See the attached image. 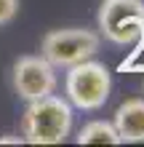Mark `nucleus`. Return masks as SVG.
Returning a JSON list of instances; mask_svg holds the SVG:
<instances>
[{
	"label": "nucleus",
	"mask_w": 144,
	"mask_h": 147,
	"mask_svg": "<svg viewBox=\"0 0 144 147\" xmlns=\"http://www.w3.org/2000/svg\"><path fill=\"white\" fill-rule=\"evenodd\" d=\"M11 83H13V91L24 102H32L54 94L59 86V78H56V67L43 54H27L13 62Z\"/></svg>",
	"instance_id": "5"
},
{
	"label": "nucleus",
	"mask_w": 144,
	"mask_h": 147,
	"mask_svg": "<svg viewBox=\"0 0 144 147\" xmlns=\"http://www.w3.org/2000/svg\"><path fill=\"white\" fill-rule=\"evenodd\" d=\"M112 126H115L117 136H120V144L144 142V96L141 99H125L115 110Z\"/></svg>",
	"instance_id": "6"
},
{
	"label": "nucleus",
	"mask_w": 144,
	"mask_h": 147,
	"mask_svg": "<svg viewBox=\"0 0 144 147\" xmlns=\"http://www.w3.org/2000/svg\"><path fill=\"white\" fill-rule=\"evenodd\" d=\"M99 30L109 43L133 46L131 59L120 64L123 70H128V64L144 48V3L141 0H101Z\"/></svg>",
	"instance_id": "2"
},
{
	"label": "nucleus",
	"mask_w": 144,
	"mask_h": 147,
	"mask_svg": "<svg viewBox=\"0 0 144 147\" xmlns=\"http://www.w3.org/2000/svg\"><path fill=\"white\" fill-rule=\"evenodd\" d=\"M19 8H21V0H0V27L11 24L19 16Z\"/></svg>",
	"instance_id": "8"
},
{
	"label": "nucleus",
	"mask_w": 144,
	"mask_h": 147,
	"mask_svg": "<svg viewBox=\"0 0 144 147\" xmlns=\"http://www.w3.org/2000/svg\"><path fill=\"white\" fill-rule=\"evenodd\" d=\"M109 91H112V75H109L107 64L96 62L94 56L67 67L64 96L72 105V110L83 112L101 110L109 99Z\"/></svg>",
	"instance_id": "3"
},
{
	"label": "nucleus",
	"mask_w": 144,
	"mask_h": 147,
	"mask_svg": "<svg viewBox=\"0 0 144 147\" xmlns=\"http://www.w3.org/2000/svg\"><path fill=\"white\" fill-rule=\"evenodd\" d=\"M78 144H120V136L109 120H91L80 128Z\"/></svg>",
	"instance_id": "7"
},
{
	"label": "nucleus",
	"mask_w": 144,
	"mask_h": 147,
	"mask_svg": "<svg viewBox=\"0 0 144 147\" xmlns=\"http://www.w3.org/2000/svg\"><path fill=\"white\" fill-rule=\"evenodd\" d=\"M72 131V105L67 96H48L27 102L21 115V139L27 144H62Z\"/></svg>",
	"instance_id": "1"
},
{
	"label": "nucleus",
	"mask_w": 144,
	"mask_h": 147,
	"mask_svg": "<svg viewBox=\"0 0 144 147\" xmlns=\"http://www.w3.org/2000/svg\"><path fill=\"white\" fill-rule=\"evenodd\" d=\"M24 139H21V136H11V134H8V136H0V144H21Z\"/></svg>",
	"instance_id": "9"
},
{
	"label": "nucleus",
	"mask_w": 144,
	"mask_h": 147,
	"mask_svg": "<svg viewBox=\"0 0 144 147\" xmlns=\"http://www.w3.org/2000/svg\"><path fill=\"white\" fill-rule=\"evenodd\" d=\"M101 38L94 30L86 27H67V30H51L40 40V54L54 67H72L78 62L96 56Z\"/></svg>",
	"instance_id": "4"
}]
</instances>
